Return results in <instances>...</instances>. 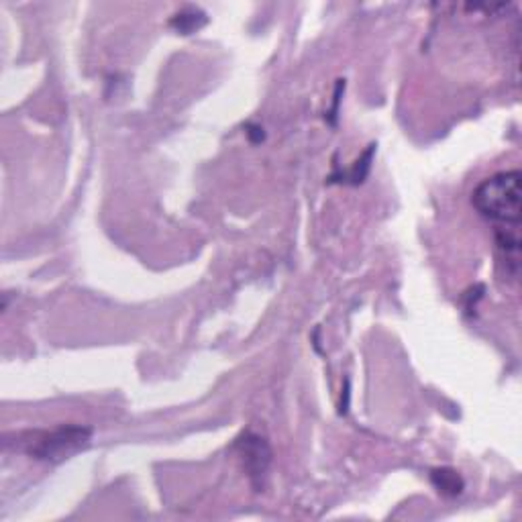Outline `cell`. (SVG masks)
Instances as JSON below:
<instances>
[{"label":"cell","instance_id":"6da1fadb","mask_svg":"<svg viewBox=\"0 0 522 522\" xmlns=\"http://www.w3.org/2000/svg\"><path fill=\"white\" fill-rule=\"evenodd\" d=\"M520 172L494 174L479 184L472 194L474 209L486 220L498 227H520L522 217V188Z\"/></svg>","mask_w":522,"mask_h":522},{"label":"cell","instance_id":"7a4b0ae2","mask_svg":"<svg viewBox=\"0 0 522 522\" xmlns=\"http://www.w3.org/2000/svg\"><path fill=\"white\" fill-rule=\"evenodd\" d=\"M92 431L88 426L64 425L54 431H33L19 435V449L41 461H64L74 453L87 449Z\"/></svg>","mask_w":522,"mask_h":522},{"label":"cell","instance_id":"3957f363","mask_svg":"<svg viewBox=\"0 0 522 522\" xmlns=\"http://www.w3.org/2000/svg\"><path fill=\"white\" fill-rule=\"evenodd\" d=\"M233 451L241 459L247 476L255 487L263 486V477L271 464V449L263 436L255 433H243L233 445Z\"/></svg>","mask_w":522,"mask_h":522},{"label":"cell","instance_id":"277c9868","mask_svg":"<svg viewBox=\"0 0 522 522\" xmlns=\"http://www.w3.org/2000/svg\"><path fill=\"white\" fill-rule=\"evenodd\" d=\"M204 25H207V15L194 6H186L184 11L176 13L169 19V27L176 29L179 36H192V33L200 31Z\"/></svg>","mask_w":522,"mask_h":522},{"label":"cell","instance_id":"5b68a950","mask_svg":"<svg viewBox=\"0 0 522 522\" xmlns=\"http://www.w3.org/2000/svg\"><path fill=\"white\" fill-rule=\"evenodd\" d=\"M431 482L436 487V492L447 496V498H455L461 492H464V479L451 467H441V469H433L431 472Z\"/></svg>","mask_w":522,"mask_h":522},{"label":"cell","instance_id":"8992f818","mask_svg":"<svg viewBox=\"0 0 522 522\" xmlns=\"http://www.w3.org/2000/svg\"><path fill=\"white\" fill-rule=\"evenodd\" d=\"M374 151H375V145H370V149H367L363 156L355 161L353 168L349 169V172L345 174L343 179H341V182H347V184H353V186L362 184L363 179L367 178V174H370V168H372L370 161H372Z\"/></svg>","mask_w":522,"mask_h":522}]
</instances>
